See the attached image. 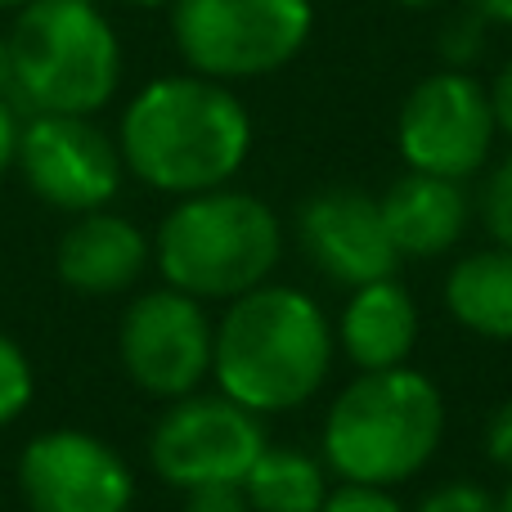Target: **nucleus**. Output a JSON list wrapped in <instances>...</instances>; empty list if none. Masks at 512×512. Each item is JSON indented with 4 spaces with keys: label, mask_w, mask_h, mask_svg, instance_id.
Instances as JSON below:
<instances>
[{
    "label": "nucleus",
    "mask_w": 512,
    "mask_h": 512,
    "mask_svg": "<svg viewBox=\"0 0 512 512\" xmlns=\"http://www.w3.org/2000/svg\"><path fill=\"white\" fill-rule=\"evenodd\" d=\"M445 436V400L427 373L400 369L360 373L346 382L324 418V468L355 486H400L432 463Z\"/></svg>",
    "instance_id": "7ed1b4c3"
},
{
    "label": "nucleus",
    "mask_w": 512,
    "mask_h": 512,
    "mask_svg": "<svg viewBox=\"0 0 512 512\" xmlns=\"http://www.w3.org/2000/svg\"><path fill=\"white\" fill-rule=\"evenodd\" d=\"M418 512H499L495 495H486L472 481H454V486H441L418 504Z\"/></svg>",
    "instance_id": "4be33fe9"
},
{
    "label": "nucleus",
    "mask_w": 512,
    "mask_h": 512,
    "mask_svg": "<svg viewBox=\"0 0 512 512\" xmlns=\"http://www.w3.org/2000/svg\"><path fill=\"white\" fill-rule=\"evenodd\" d=\"M212 351L216 324L207 319L203 301L176 288L140 292L117 324L126 378L153 400L194 396L212 378Z\"/></svg>",
    "instance_id": "6e6552de"
},
{
    "label": "nucleus",
    "mask_w": 512,
    "mask_h": 512,
    "mask_svg": "<svg viewBox=\"0 0 512 512\" xmlns=\"http://www.w3.org/2000/svg\"><path fill=\"white\" fill-rule=\"evenodd\" d=\"M495 504H499V512H512V481H508V490L495 499Z\"/></svg>",
    "instance_id": "c756f323"
},
{
    "label": "nucleus",
    "mask_w": 512,
    "mask_h": 512,
    "mask_svg": "<svg viewBox=\"0 0 512 512\" xmlns=\"http://www.w3.org/2000/svg\"><path fill=\"white\" fill-rule=\"evenodd\" d=\"M18 495L32 512H131L135 477L95 432L54 427L18 454Z\"/></svg>",
    "instance_id": "9b49d317"
},
{
    "label": "nucleus",
    "mask_w": 512,
    "mask_h": 512,
    "mask_svg": "<svg viewBox=\"0 0 512 512\" xmlns=\"http://www.w3.org/2000/svg\"><path fill=\"white\" fill-rule=\"evenodd\" d=\"M396 5H405V9H436L441 0H396Z\"/></svg>",
    "instance_id": "c85d7f7f"
},
{
    "label": "nucleus",
    "mask_w": 512,
    "mask_h": 512,
    "mask_svg": "<svg viewBox=\"0 0 512 512\" xmlns=\"http://www.w3.org/2000/svg\"><path fill=\"white\" fill-rule=\"evenodd\" d=\"M472 14H481L486 23H504L512 27V0H463Z\"/></svg>",
    "instance_id": "bb28decb"
},
{
    "label": "nucleus",
    "mask_w": 512,
    "mask_h": 512,
    "mask_svg": "<svg viewBox=\"0 0 512 512\" xmlns=\"http://www.w3.org/2000/svg\"><path fill=\"white\" fill-rule=\"evenodd\" d=\"M310 0H171V36L198 77L248 81L279 72L306 50Z\"/></svg>",
    "instance_id": "423d86ee"
},
{
    "label": "nucleus",
    "mask_w": 512,
    "mask_h": 512,
    "mask_svg": "<svg viewBox=\"0 0 512 512\" xmlns=\"http://www.w3.org/2000/svg\"><path fill=\"white\" fill-rule=\"evenodd\" d=\"M5 45L27 117H95L117 95L122 41L95 0H32L18 9Z\"/></svg>",
    "instance_id": "39448f33"
},
{
    "label": "nucleus",
    "mask_w": 512,
    "mask_h": 512,
    "mask_svg": "<svg viewBox=\"0 0 512 512\" xmlns=\"http://www.w3.org/2000/svg\"><path fill=\"white\" fill-rule=\"evenodd\" d=\"M36 396V373L27 351L9 333H0V427L18 423Z\"/></svg>",
    "instance_id": "a211bd4d"
},
{
    "label": "nucleus",
    "mask_w": 512,
    "mask_h": 512,
    "mask_svg": "<svg viewBox=\"0 0 512 512\" xmlns=\"http://www.w3.org/2000/svg\"><path fill=\"white\" fill-rule=\"evenodd\" d=\"M23 5H32V0H0V9H14V14H18Z\"/></svg>",
    "instance_id": "7c9ffc66"
},
{
    "label": "nucleus",
    "mask_w": 512,
    "mask_h": 512,
    "mask_svg": "<svg viewBox=\"0 0 512 512\" xmlns=\"http://www.w3.org/2000/svg\"><path fill=\"white\" fill-rule=\"evenodd\" d=\"M387 234L396 243L400 261H427L445 256L463 239L472 221V203L463 180L427 176V171H405L387 194L378 198Z\"/></svg>",
    "instance_id": "4468645a"
},
{
    "label": "nucleus",
    "mask_w": 512,
    "mask_h": 512,
    "mask_svg": "<svg viewBox=\"0 0 512 512\" xmlns=\"http://www.w3.org/2000/svg\"><path fill=\"white\" fill-rule=\"evenodd\" d=\"M486 27H490L486 18L472 14V9L463 5L459 14L441 27V36H436V54L445 59V68H463V72H468V63H477L481 50H486Z\"/></svg>",
    "instance_id": "6ab92c4d"
},
{
    "label": "nucleus",
    "mask_w": 512,
    "mask_h": 512,
    "mask_svg": "<svg viewBox=\"0 0 512 512\" xmlns=\"http://www.w3.org/2000/svg\"><path fill=\"white\" fill-rule=\"evenodd\" d=\"M297 239L310 265L346 288H364L400 270V252L387 234L378 198L351 185L310 194L297 212Z\"/></svg>",
    "instance_id": "f8f14e48"
},
{
    "label": "nucleus",
    "mask_w": 512,
    "mask_h": 512,
    "mask_svg": "<svg viewBox=\"0 0 512 512\" xmlns=\"http://www.w3.org/2000/svg\"><path fill=\"white\" fill-rule=\"evenodd\" d=\"M149 256L153 243L144 239L140 225L99 207V212H81L63 230L54 248V274L81 297H117L140 283Z\"/></svg>",
    "instance_id": "ddd939ff"
},
{
    "label": "nucleus",
    "mask_w": 512,
    "mask_h": 512,
    "mask_svg": "<svg viewBox=\"0 0 512 512\" xmlns=\"http://www.w3.org/2000/svg\"><path fill=\"white\" fill-rule=\"evenodd\" d=\"M486 454H490V463H495L499 472H508V477H512V400H504V405L490 414V423H486Z\"/></svg>",
    "instance_id": "b1692460"
},
{
    "label": "nucleus",
    "mask_w": 512,
    "mask_h": 512,
    "mask_svg": "<svg viewBox=\"0 0 512 512\" xmlns=\"http://www.w3.org/2000/svg\"><path fill=\"white\" fill-rule=\"evenodd\" d=\"M337 342L360 373L400 369L418 342V306L405 283L391 274V279L351 288V301L337 319Z\"/></svg>",
    "instance_id": "2eb2a0df"
},
{
    "label": "nucleus",
    "mask_w": 512,
    "mask_h": 512,
    "mask_svg": "<svg viewBox=\"0 0 512 512\" xmlns=\"http://www.w3.org/2000/svg\"><path fill=\"white\" fill-rule=\"evenodd\" d=\"M18 126H23V117L14 113V108L0 99V176H5L9 167H14V149H18Z\"/></svg>",
    "instance_id": "a878e982"
},
{
    "label": "nucleus",
    "mask_w": 512,
    "mask_h": 512,
    "mask_svg": "<svg viewBox=\"0 0 512 512\" xmlns=\"http://www.w3.org/2000/svg\"><path fill=\"white\" fill-rule=\"evenodd\" d=\"M490 113H495V131H504L512 140V59L490 81Z\"/></svg>",
    "instance_id": "393cba45"
},
{
    "label": "nucleus",
    "mask_w": 512,
    "mask_h": 512,
    "mask_svg": "<svg viewBox=\"0 0 512 512\" xmlns=\"http://www.w3.org/2000/svg\"><path fill=\"white\" fill-rule=\"evenodd\" d=\"M243 495L252 512H319L328 499V472L301 450L265 445L243 477Z\"/></svg>",
    "instance_id": "f3484780"
},
{
    "label": "nucleus",
    "mask_w": 512,
    "mask_h": 512,
    "mask_svg": "<svg viewBox=\"0 0 512 512\" xmlns=\"http://www.w3.org/2000/svg\"><path fill=\"white\" fill-rule=\"evenodd\" d=\"M283 256V225L256 194L207 189L180 198L158 225L153 261L167 288L194 301H234L270 283Z\"/></svg>",
    "instance_id": "20e7f679"
},
{
    "label": "nucleus",
    "mask_w": 512,
    "mask_h": 512,
    "mask_svg": "<svg viewBox=\"0 0 512 512\" xmlns=\"http://www.w3.org/2000/svg\"><path fill=\"white\" fill-rule=\"evenodd\" d=\"M319 512H405V504L382 486H355V481H342L337 490H328V499H324Z\"/></svg>",
    "instance_id": "412c9836"
},
{
    "label": "nucleus",
    "mask_w": 512,
    "mask_h": 512,
    "mask_svg": "<svg viewBox=\"0 0 512 512\" xmlns=\"http://www.w3.org/2000/svg\"><path fill=\"white\" fill-rule=\"evenodd\" d=\"M261 414L230 396H180L167 400L149 432V463L171 490H198L216 481H243L265 450Z\"/></svg>",
    "instance_id": "0eeeda50"
},
{
    "label": "nucleus",
    "mask_w": 512,
    "mask_h": 512,
    "mask_svg": "<svg viewBox=\"0 0 512 512\" xmlns=\"http://www.w3.org/2000/svg\"><path fill=\"white\" fill-rule=\"evenodd\" d=\"M481 216H486L490 239L512 252V158H504L490 171L486 194H481Z\"/></svg>",
    "instance_id": "aec40b11"
},
{
    "label": "nucleus",
    "mask_w": 512,
    "mask_h": 512,
    "mask_svg": "<svg viewBox=\"0 0 512 512\" xmlns=\"http://www.w3.org/2000/svg\"><path fill=\"white\" fill-rule=\"evenodd\" d=\"M122 162L158 194H207L239 176L252 149V117L225 81L180 72L158 77L126 104Z\"/></svg>",
    "instance_id": "f257e3e1"
},
{
    "label": "nucleus",
    "mask_w": 512,
    "mask_h": 512,
    "mask_svg": "<svg viewBox=\"0 0 512 512\" xmlns=\"http://www.w3.org/2000/svg\"><path fill=\"white\" fill-rule=\"evenodd\" d=\"M337 337L315 297L288 283H261L230 301L216 324L212 378L221 396L252 414H288L324 387Z\"/></svg>",
    "instance_id": "f03ea898"
},
{
    "label": "nucleus",
    "mask_w": 512,
    "mask_h": 512,
    "mask_svg": "<svg viewBox=\"0 0 512 512\" xmlns=\"http://www.w3.org/2000/svg\"><path fill=\"white\" fill-rule=\"evenodd\" d=\"M122 5H135V9H162V5H171V0H122Z\"/></svg>",
    "instance_id": "cd10ccee"
},
{
    "label": "nucleus",
    "mask_w": 512,
    "mask_h": 512,
    "mask_svg": "<svg viewBox=\"0 0 512 512\" xmlns=\"http://www.w3.org/2000/svg\"><path fill=\"white\" fill-rule=\"evenodd\" d=\"M495 135L499 131L495 113H490V90L472 72L441 68L418 81L400 104L396 149L409 171L468 180L490 158Z\"/></svg>",
    "instance_id": "9d476101"
},
{
    "label": "nucleus",
    "mask_w": 512,
    "mask_h": 512,
    "mask_svg": "<svg viewBox=\"0 0 512 512\" xmlns=\"http://www.w3.org/2000/svg\"><path fill=\"white\" fill-rule=\"evenodd\" d=\"M14 167L27 189L54 212H99L117 198L126 162L117 140L95 126V117L32 113L18 126Z\"/></svg>",
    "instance_id": "1a4fd4ad"
},
{
    "label": "nucleus",
    "mask_w": 512,
    "mask_h": 512,
    "mask_svg": "<svg viewBox=\"0 0 512 512\" xmlns=\"http://www.w3.org/2000/svg\"><path fill=\"white\" fill-rule=\"evenodd\" d=\"M445 306L468 333L490 342H512V252H468L445 279Z\"/></svg>",
    "instance_id": "dca6fc26"
},
{
    "label": "nucleus",
    "mask_w": 512,
    "mask_h": 512,
    "mask_svg": "<svg viewBox=\"0 0 512 512\" xmlns=\"http://www.w3.org/2000/svg\"><path fill=\"white\" fill-rule=\"evenodd\" d=\"M185 512H252L243 481H216V486L185 490Z\"/></svg>",
    "instance_id": "5701e85b"
}]
</instances>
